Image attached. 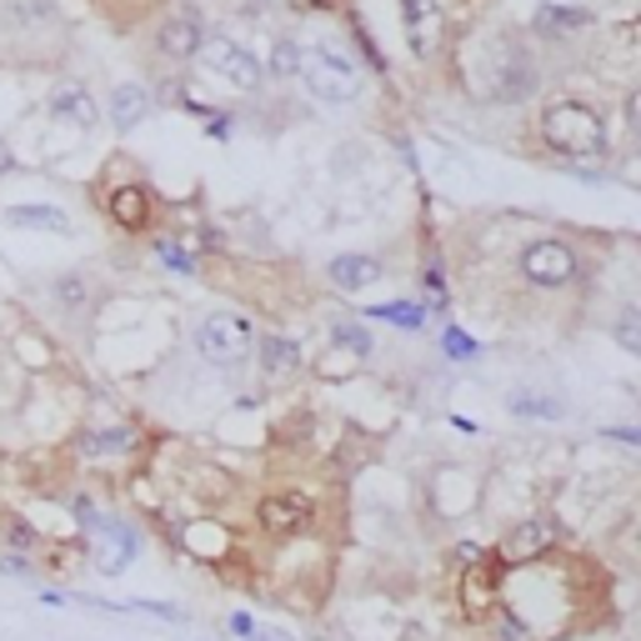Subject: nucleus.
Listing matches in <instances>:
<instances>
[{"mask_svg":"<svg viewBox=\"0 0 641 641\" xmlns=\"http://www.w3.org/2000/svg\"><path fill=\"white\" fill-rule=\"evenodd\" d=\"M556 546H562V522H556V516H526V522H516L501 536V546L491 556H496L501 566H532V562H542V556H552Z\"/></svg>","mask_w":641,"mask_h":641,"instance_id":"obj_10","label":"nucleus"},{"mask_svg":"<svg viewBox=\"0 0 641 641\" xmlns=\"http://www.w3.org/2000/svg\"><path fill=\"white\" fill-rule=\"evenodd\" d=\"M516 276L532 291H566V286H576L587 276V261H581V250L566 236H536L516 256Z\"/></svg>","mask_w":641,"mask_h":641,"instance_id":"obj_5","label":"nucleus"},{"mask_svg":"<svg viewBox=\"0 0 641 641\" xmlns=\"http://www.w3.org/2000/svg\"><path fill=\"white\" fill-rule=\"evenodd\" d=\"M467 90L487 106H522V100L536 96L542 86V66H536L532 45L522 41V31H481L471 35V51H467Z\"/></svg>","mask_w":641,"mask_h":641,"instance_id":"obj_1","label":"nucleus"},{"mask_svg":"<svg viewBox=\"0 0 641 641\" xmlns=\"http://www.w3.org/2000/svg\"><path fill=\"white\" fill-rule=\"evenodd\" d=\"M191 246L196 250H226V236H221L216 226H196L191 231Z\"/></svg>","mask_w":641,"mask_h":641,"instance_id":"obj_32","label":"nucleus"},{"mask_svg":"<svg viewBox=\"0 0 641 641\" xmlns=\"http://www.w3.org/2000/svg\"><path fill=\"white\" fill-rule=\"evenodd\" d=\"M151 250H156V261L171 266L175 276H196V256L185 250V241H175V236H156V241H151Z\"/></svg>","mask_w":641,"mask_h":641,"instance_id":"obj_24","label":"nucleus"},{"mask_svg":"<svg viewBox=\"0 0 641 641\" xmlns=\"http://www.w3.org/2000/svg\"><path fill=\"white\" fill-rule=\"evenodd\" d=\"M266 76L276 81H296V71H301V41L296 35H276L271 41V61H261Z\"/></svg>","mask_w":641,"mask_h":641,"instance_id":"obj_23","label":"nucleus"},{"mask_svg":"<svg viewBox=\"0 0 641 641\" xmlns=\"http://www.w3.org/2000/svg\"><path fill=\"white\" fill-rule=\"evenodd\" d=\"M250 346H256V321H250L246 311H211L206 321L196 327L201 361L216 366V371L241 366V361L250 356Z\"/></svg>","mask_w":641,"mask_h":641,"instance_id":"obj_6","label":"nucleus"},{"mask_svg":"<svg viewBox=\"0 0 641 641\" xmlns=\"http://www.w3.org/2000/svg\"><path fill=\"white\" fill-rule=\"evenodd\" d=\"M90 536H96V566H100L106 576L126 571V566H131V556H136V546H141L136 526H131V522H120V516H100V526H96Z\"/></svg>","mask_w":641,"mask_h":641,"instance_id":"obj_15","label":"nucleus"},{"mask_svg":"<svg viewBox=\"0 0 641 641\" xmlns=\"http://www.w3.org/2000/svg\"><path fill=\"white\" fill-rule=\"evenodd\" d=\"M597 25H601L597 11H587V6H566V0H546V6L532 11V35L546 41V45H576V41H587Z\"/></svg>","mask_w":641,"mask_h":641,"instance_id":"obj_11","label":"nucleus"},{"mask_svg":"<svg viewBox=\"0 0 641 641\" xmlns=\"http://www.w3.org/2000/svg\"><path fill=\"white\" fill-rule=\"evenodd\" d=\"M371 321H392L402 331H421L426 311L416 301H386V306H371Z\"/></svg>","mask_w":641,"mask_h":641,"instance_id":"obj_25","label":"nucleus"},{"mask_svg":"<svg viewBox=\"0 0 641 641\" xmlns=\"http://www.w3.org/2000/svg\"><path fill=\"white\" fill-rule=\"evenodd\" d=\"M607 436H611V441H621V446H637V441H641V436L631 431V426H617V431H607Z\"/></svg>","mask_w":641,"mask_h":641,"instance_id":"obj_36","label":"nucleus"},{"mask_svg":"<svg viewBox=\"0 0 641 641\" xmlns=\"http://www.w3.org/2000/svg\"><path fill=\"white\" fill-rule=\"evenodd\" d=\"M351 35H356L361 55H366V61H371V71H376V76H381V71H386V55L376 51V41H371V31H366V25H361V21H351Z\"/></svg>","mask_w":641,"mask_h":641,"instance_id":"obj_30","label":"nucleus"},{"mask_svg":"<svg viewBox=\"0 0 641 641\" xmlns=\"http://www.w3.org/2000/svg\"><path fill=\"white\" fill-rule=\"evenodd\" d=\"M311 522H316V496H311V491H301V487L266 491V496L256 501V526H261L266 536H276V542L301 536Z\"/></svg>","mask_w":641,"mask_h":641,"instance_id":"obj_9","label":"nucleus"},{"mask_svg":"<svg viewBox=\"0 0 641 641\" xmlns=\"http://www.w3.org/2000/svg\"><path fill=\"white\" fill-rule=\"evenodd\" d=\"M136 446V426H90V431L76 436V451L81 457H120V451H131Z\"/></svg>","mask_w":641,"mask_h":641,"instance_id":"obj_19","label":"nucleus"},{"mask_svg":"<svg viewBox=\"0 0 641 641\" xmlns=\"http://www.w3.org/2000/svg\"><path fill=\"white\" fill-rule=\"evenodd\" d=\"M106 6H110V0H106Z\"/></svg>","mask_w":641,"mask_h":641,"instance_id":"obj_39","label":"nucleus"},{"mask_svg":"<svg viewBox=\"0 0 641 641\" xmlns=\"http://www.w3.org/2000/svg\"><path fill=\"white\" fill-rule=\"evenodd\" d=\"M51 296L66 316H86L90 306H96V281H90L86 271H66V276H55L51 281Z\"/></svg>","mask_w":641,"mask_h":641,"instance_id":"obj_20","label":"nucleus"},{"mask_svg":"<svg viewBox=\"0 0 641 641\" xmlns=\"http://www.w3.org/2000/svg\"><path fill=\"white\" fill-rule=\"evenodd\" d=\"M45 110H51V120L71 126V131H96L100 126V106L81 81H61V86L45 96Z\"/></svg>","mask_w":641,"mask_h":641,"instance_id":"obj_14","label":"nucleus"},{"mask_svg":"<svg viewBox=\"0 0 641 641\" xmlns=\"http://www.w3.org/2000/svg\"><path fill=\"white\" fill-rule=\"evenodd\" d=\"M231 631H236V637H256V627H250V617H231Z\"/></svg>","mask_w":641,"mask_h":641,"instance_id":"obj_37","label":"nucleus"},{"mask_svg":"<svg viewBox=\"0 0 641 641\" xmlns=\"http://www.w3.org/2000/svg\"><path fill=\"white\" fill-rule=\"evenodd\" d=\"M536 136L542 146L556 156L562 165H581V161H607L611 151V126L591 100L581 96H552L536 116Z\"/></svg>","mask_w":641,"mask_h":641,"instance_id":"obj_2","label":"nucleus"},{"mask_svg":"<svg viewBox=\"0 0 641 641\" xmlns=\"http://www.w3.org/2000/svg\"><path fill=\"white\" fill-rule=\"evenodd\" d=\"M250 356H256V366H261V376L271 381V386H276V381L286 386V381H291L296 371L306 366L301 341H296V336H281V331H271V336L256 341V346H250Z\"/></svg>","mask_w":641,"mask_h":641,"instance_id":"obj_16","label":"nucleus"},{"mask_svg":"<svg viewBox=\"0 0 641 641\" xmlns=\"http://www.w3.org/2000/svg\"><path fill=\"white\" fill-rule=\"evenodd\" d=\"M441 341H446V356H457V361H471V356H477V341H471L467 331H457V327H446Z\"/></svg>","mask_w":641,"mask_h":641,"instance_id":"obj_29","label":"nucleus"},{"mask_svg":"<svg viewBox=\"0 0 641 641\" xmlns=\"http://www.w3.org/2000/svg\"><path fill=\"white\" fill-rule=\"evenodd\" d=\"M0 571H6V576H35L25 556H6V552H0Z\"/></svg>","mask_w":641,"mask_h":641,"instance_id":"obj_34","label":"nucleus"},{"mask_svg":"<svg viewBox=\"0 0 641 641\" xmlns=\"http://www.w3.org/2000/svg\"><path fill=\"white\" fill-rule=\"evenodd\" d=\"M291 11H301V15H311V11H336V0H286Z\"/></svg>","mask_w":641,"mask_h":641,"instance_id":"obj_35","label":"nucleus"},{"mask_svg":"<svg viewBox=\"0 0 641 641\" xmlns=\"http://www.w3.org/2000/svg\"><path fill=\"white\" fill-rule=\"evenodd\" d=\"M331 346H341V351H351L356 361H366L376 341H371V331L356 327V321H336V327H331Z\"/></svg>","mask_w":641,"mask_h":641,"instance_id":"obj_26","label":"nucleus"},{"mask_svg":"<svg viewBox=\"0 0 641 641\" xmlns=\"http://www.w3.org/2000/svg\"><path fill=\"white\" fill-rule=\"evenodd\" d=\"M296 81H301L321 106H351V100L361 96V66L331 41L301 45V71H296Z\"/></svg>","mask_w":641,"mask_h":641,"instance_id":"obj_3","label":"nucleus"},{"mask_svg":"<svg viewBox=\"0 0 641 641\" xmlns=\"http://www.w3.org/2000/svg\"><path fill=\"white\" fill-rule=\"evenodd\" d=\"M611 336H617L621 351L637 356V351H641V311H637V306H621V316L611 321Z\"/></svg>","mask_w":641,"mask_h":641,"instance_id":"obj_28","label":"nucleus"},{"mask_svg":"<svg viewBox=\"0 0 641 641\" xmlns=\"http://www.w3.org/2000/svg\"><path fill=\"white\" fill-rule=\"evenodd\" d=\"M396 15H402L406 51H412L421 66L441 61L446 41H451V15H446V0H396Z\"/></svg>","mask_w":641,"mask_h":641,"instance_id":"obj_8","label":"nucleus"},{"mask_svg":"<svg viewBox=\"0 0 641 641\" xmlns=\"http://www.w3.org/2000/svg\"><path fill=\"white\" fill-rule=\"evenodd\" d=\"M0 546H6V556H35L41 552V532L21 516H0Z\"/></svg>","mask_w":641,"mask_h":641,"instance_id":"obj_22","label":"nucleus"},{"mask_svg":"<svg viewBox=\"0 0 641 641\" xmlns=\"http://www.w3.org/2000/svg\"><path fill=\"white\" fill-rule=\"evenodd\" d=\"M506 406L516 416H542V421H556V416H562V402H552V396H536V392H511Z\"/></svg>","mask_w":641,"mask_h":641,"instance_id":"obj_27","label":"nucleus"},{"mask_svg":"<svg viewBox=\"0 0 641 641\" xmlns=\"http://www.w3.org/2000/svg\"><path fill=\"white\" fill-rule=\"evenodd\" d=\"M15 171V156H11V146L0 141V175H11Z\"/></svg>","mask_w":641,"mask_h":641,"instance_id":"obj_38","label":"nucleus"},{"mask_svg":"<svg viewBox=\"0 0 641 641\" xmlns=\"http://www.w3.org/2000/svg\"><path fill=\"white\" fill-rule=\"evenodd\" d=\"M381 271H386V266H381L376 256H366V250H346V256L327 261V281L336 286V291H346V296L371 291V286L381 281Z\"/></svg>","mask_w":641,"mask_h":641,"instance_id":"obj_17","label":"nucleus"},{"mask_svg":"<svg viewBox=\"0 0 641 641\" xmlns=\"http://www.w3.org/2000/svg\"><path fill=\"white\" fill-rule=\"evenodd\" d=\"M211 35V21L196 0H171L151 21V55L165 66H191Z\"/></svg>","mask_w":641,"mask_h":641,"instance_id":"obj_4","label":"nucleus"},{"mask_svg":"<svg viewBox=\"0 0 641 641\" xmlns=\"http://www.w3.org/2000/svg\"><path fill=\"white\" fill-rule=\"evenodd\" d=\"M100 206H106L110 226H120L126 236H146L156 221V196H151V185L146 181H120L110 185L106 196H100Z\"/></svg>","mask_w":641,"mask_h":641,"instance_id":"obj_12","label":"nucleus"},{"mask_svg":"<svg viewBox=\"0 0 641 641\" xmlns=\"http://www.w3.org/2000/svg\"><path fill=\"white\" fill-rule=\"evenodd\" d=\"M151 110H156V96L141 81H120V86L110 90V126H116V131H136Z\"/></svg>","mask_w":641,"mask_h":641,"instance_id":"obj_18","label":"nucleus"},{"mask_svg":"<svg viewBox=\"0 0 641 641\" xmlns=\"http://www.w3.org/2000/svg\"><path fill=\"white\" fill-rule=\"evenodd\" d=\"M501 581H506V566L491 552L481 556V562H471L467 571H461V611H467V617H487L501 597Z\"/></svg>","mask_w":641,"mask_h":641,"instance_id":"obj_13","label":"nucleus"},{"mask_svg":"<svg viewBox=\"0 0 641 641\" xmlns=\"http://www.w3.org/2000/svg\"><path fill=\"white\" fill-rule=\"evenodd\" d=\"M6 221L21 231H51V236H71V216L61 206H11Z\"/></svg>","mask_w":641,"mask_h":641,"instance_id":"obj_21","label":"nucleus"},{"mask_svg":"<svg viewBox=\"0 0 641 641\" xmlns=\"http://www.w3.org/2000/svg\"><path fill=\"white\" fill-rule=\"evenodd\" d=\"M71 511H76V522L86 526V532H96V526H100V511H96V501H90V496H76V501H71Z\"/></svg>","mask_w":641,"mask_h":641,"instance_id":"obj_33","label":"nucleus"},{"mask_svg":"<svg viewBox=\"0 0 641 641\" xmlns=\"http://www.w3.org/2000/svg\"><path fill=\"white\" fill-rule=\"evenodd\" d=\"M496 637L501 641H532V631L522 627V617H516V611H496Z\"/></svg>","mask_w":641,"mask_h":641,"instance_id":"obj_31","label":"nucleus"},{"mask_svg":"<svg viewBox=\"0 0 641 641\" xmlns=\"http://www.w3.org/2000/svg\"><path fill=\"white\" fill-rule=\"evenodd\" d=\"M196 61H201V66H206L216 81H226L231 90H241V96H256V90L266 86L261 55L250 51V45H241L236 35H216V31H211Z\"/></svg>","mask_w":641,"mask_h":641,"instance_id":"obj_7","label":"nucleus"}]
</instances>
